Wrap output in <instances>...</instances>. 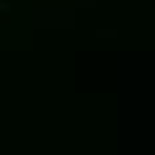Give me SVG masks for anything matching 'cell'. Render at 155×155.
I'll return each mask as SVG.
<instances>
[{"label": "cell", "instance_id": "cell-1", "mask_svg": "<svg viewBox=\"0 0 155 155\" xmlns=\"http://www.w3.org/2000/svg\"><path fill=\"white\" fill-rule=\"evenodd\" d=\"M0 11H8V3H0Z\"/></svg>", "mask_w": 155, "mask_h": 155}]
</instances>
